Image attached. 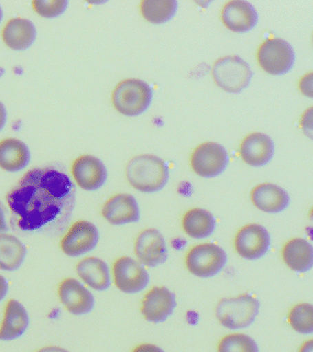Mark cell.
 Listing matches in <instances>:
<instances>
[{
	"instance_id": "obj_19",
	"label": "cell",
	"mask_w": 313,
	"mask_h": 352,
	"mask_svg": "<svg viewBox=\"0 0 313 352\" xmlns=\"http://www.w3.org/2000/svg\"><path fill=\"white\" fill-rule=\"evenodd\" d=\"M251 199L255 208L271 214L284 211L290 203L287 191L274 184H258L252 190Z\"/></svg>"
},
{
	"instance_id": "obj_18",
	"label": "cell",
	"mask_w": 313,
	"mask_h": 352,
	"mask_svg": "<svg viewBox=\"0 0 313 352\" xmlns=\"http://www.w3.org/2000/svg\"><path fill=\"white\" fill-rule=\"evenodd\" d=\"M102 216L112 225L138 222L140 209L133 195L119 194L109 198L102 208Z\"/></svg>"
},
{
	"instance_id": "obj_37",
	"label": "cell",
	"mask_w": 313,
	"mask_h": 352,
	"mask_svg": "<svg viewBox=\"0 0 313 352\" xmlns=\"http://www.w3.org/2000/svg\"><path fill=\"white\" fill-rule=\"evenodd\" d=\"M2 19H3V11H2L1 6H0V22L2 21Z\"/></svg>"
},
{
	"instance_id": "obj_22",
	"label": "cell",
	"mask_w": 313,
	"mask_h": 352,
	"mask_svg": "<svg viewBox=\"0 0 313 352\" xmlns=\"http://www.w3.org/2000/svg\"><path fill=\"white\" fill-rule=\"evenodd\" d=\"M31 161V151L23 142L10 138L0 142V167L7 172H20Z\"/></svg>"
},
{
	"instance_id": "obj_14",
	"label": "cell",
	"mask_w": 313,
	"mask_h": 352,
	"mask_svg": "<svg viewBox=\"0 0 313 352\" xmlns=\"http://www.w3.org/2000/svg\"><path fill=\"white\" fill-rule=\"evenodd\" d=\"M72 173L76 184L87 191H96L105 184L108 172L103 162L97 157L83 155L72 165Z\"/></svg>"
},
{
	"instance_id": "obj_34",
	"label": "cell",
	"mask_w": 313,
	"mask_h": 352,
	"mask_svg": "<svg viewBox=\"0 0 313 352\" xmlns=\"http://www.w3.org/2000/svg\"><path fill=\"white\" fill-rule=\"evenodd\" d=\"M7 122V110L3 103L0 102V131L3 129Z\"/></svg>"
},
{
	"instance_id": "obj_1",
	"label": "cell",
	"mask_w": 313,
	"mask_h": 352,
	"mask_svg": "<svg viewBox=\"0 0 313 352\" xmlns=\"http://www.w3.org/2000/svg\"><path fill=\"white\" fill-rule=\"evenodd\" d=\"M13 230L21 234H62L76 206V186L59 168H34L7 195Z\"/></svg>"
},
{
	"instance_id": "obj_33",
	"label": "cell",
	"mask_w": 313,
	"mask_h": 352,
	"mask_svg": "<svg viewBox=\"0 0 313 352\" xmlns=\"http://www.w3.org/2000/svg\"><path fill=\"white\" fill-rule=\"evenodd\" d=\"M9 291V283L5 279V277L0 275V301H2L7 296Z\"/></svg>"
},
{
	"instance_id": "obj_28",
	"label": "cell",
	"mask_w": 313,
	"mask_h": 352,
	"mask_svg": "<svg viewBox=\"0 0 313 352\" xmlns=\"http://www.w3.org/2000/svg\"><path fill=\"white\" fill-rule=\"evenodd\" d=\"M288 322L294 330L301 334L313 332V307L310 304H299L290 310Z\"/></svg>"
},
{
	"instance_id": "obj_30",
	"label": "cell",
	"mask_w": 313,
	"mask_h": 352,
	"mask_svg": "<svg viewBox=\"0 0 313 352\" xmlns=\"http://www.w3.org/2000/svg\"><path fill=\"white\" fill-rule=\"evenodd\" d=\"M34 10L41 16L47 19L61 16L67 10L68 1L65 0H35L32 2Z\"/></svg>"
},
{
	"instance_id": "obj_21",
	"label": "cell",
	"mask_w": 313,
	"mask_h": 352,
	"mask_svg": "<svg viewBox=\"0 0 313 352\" xmlns=\"http://www.w3.org/2000/svg\"><path fill=\"white\" fill-rule=\"evenodd\" d=\"M30 318L25 307L17 300L8 302L0 327V340L10 341L21 337L28 329Z\"/></svg>"
},
{
	"instance_id": "obj_36",
	"label": "cell",
	"mask_w": 313,
	"mask_h": 352,
	"mask_svg": "<svg viewBox=\"0 0 313 352\" xmlns=\"http://www.w3.org/2000/svg\"><path fill=\"white\" fill-rule=\"evenodd\" d=\"M312 351H313V342H312V340L307 341L306 343H304L303 345L301 346V349H299V352H312Z\"/></svg>"
},
{
	"instance_id": "obj_32",
	"label": "cell",
	"mask_w": 313,
	"mask_h": 352,
	"mask_svg": "<svg viewBox=\"0 0 313 352\" xmlns=\"http://www.w3.org/2000/svg\"><path fill=\"white\" fill-rule=\"evenodd\" d=\"M9 230L8 228L6 217H5L4 206L0 202V234L6 232Z\"/></svg>"
},
{
	"instance_id": "obj_23",
	"label": "cell",
	"mask_w": 313,
	"mask_h": 352,
	"mask_svg": "<svg viewBox=\"0 0 313 352\" xmlns=\"http://www.w3.org/2000/svg\"><path fill=\"white\" fill-rule=\"evenodd\" d=\"M76 272L85 283L94 290L105 291L111 286V274L108 264L100 258H83L76 266Z\"/></svg>"
},
{
	"instance_id": "obj_9",
	"label": "cell",
	"mask_w": 313,
	"mask_h": 352,
	"mask_svg": "<svg viewBox=\"0 0 313 352\" xmlns=\"http://www.w3.org/2000/svg\"><path fill=\"white\" fill-rule=\"evenodd\" d=\"M270 242V235L266 228L258 224H250L244 226L236 234L235 247L241 258L258 260L268 253Z\"/></svg>"
},
{
	"instance_id": "obj_11",
	"label": "cell",
	"mask_w": 313,
	"mask_h": 352,
	"mask_svg": "<svg viewBox=\"0 0 313 352\" xmlns=\"http://www.w3.org/2000/svg\"><path fill=\"white\" fill-rule=\"evenodd\" d=\"M98 239L100 233L97 227L92 223L80 220L73 224L63 238L62 250L70 257H79L94 250Z\"/></svg>"
},
{
	"instance_id": "obj_12",
	"label": "cell",
	"mask_w": 313,
	"mask_h": 352,
	"mask_svg": "<svg viewBox=\"0 0 313 352\" xmlns=\"http://www.w3.org/2000/svg\"><path fill=\"white\" fill-rule=\"evenodd\" d=\"M136 254L140 263L147 267H156L166 263L169 252L160 231L148 228L137 238Z\"/></svg>"
},
{
	"instance_id": "obj_29",
	"label": "cell",
	"mask_w": 313,
	"mask_h": 352,
	"mask_svg": "<svg viewBox=\"0 0 313 352\" xmlns=\"http://www.w3.org/2000/svg\"><path fill=\"white\" fill-rule=\"evenodd\" d=\"M218 352H259L257 342L246 334H230L222 338Z\"/></svg>"
},
{
	"instance_id": "obj_8",
	"label": "cell",
	"mask_w": 313,
	"mask_h": 352,
	"mask_svg": "<svg viewBox=\"0 0 313 352\" xmlns=\"http://www.w3.org/2000/svg\"><path fill=\"white\" fill-rule=\"evenodd\" d=\"M191 167L197 175L216 177L224 173L229 164V155L224 146L216 142H205L192 153Z\"/></svg>"
},
{
	"instance_id": "obj_16",
	"label": "cell",
	"mask_w": 313,
	"mask_h": 352,
	"mask_svg": "<svg viewBox=\"0 0 313 352\" xmlns=\"http://www.w3.org/2000/svg\"><path fill=\"white\" fill-rule=\"evenodd\" d=\"M222 21L224 26L232 32H247L257 24L258 14L251 3L233 0L222 8Z\"/></svg>"
},
{
	"instance_id": "obj_5",
	"label": "cell",
	"mask_w": 313,
	"mask_h": 352,
	"mask_svg": "<svg viewBox=\"0 0 313 352\" xmlns=\"http://www.w3.org/2000/svg\"><path fill=\"white\" fill-rule=\"evenodd\" d=\"M252 76L248 63L237 55L219 58L213 68L216 85L228 93H241L248 87Z\"/></svg>"
},
{
	"instance_id": "obj_31",
	"label": "cell",
	"mask_w": 313,
	"mask_h": 352,
	"mask_svg": "<svg viewBox=\"0 0 313 352\" xmlns=\"http://www.w3.org/2000/svg\"><path fill=\"white\" fill-rule=\"evenodd\" d=\"M133 352H164L163 349L159 348L158 346L153 345V344H142L136 346Z\"/></svg>"
},
{
	"instance_id": "obj_25",
	"label": "cell",
	"mask_w": 313,
	"mask_h": 352,
	"mask_svg": "<svg viewBox=\"0 0 313 352\" xmlns=\"http://www.w3.org/2000/svg\"><path fill=\"white\" fill-rule=\"evenodd\" d=\"M183 228L191 238H208L214 232L216 219L213 214L202 208H193L186 212L183 217Z\"/></svg>"
},
{
	"instance_id": "obj_3",
	"label": "cell",
	"mask_w": 313,
	"mask_h": 352,
	"mask_svg": "<svg viewBox=\"0 0 313 352\" xmlns=\"http://www.w3.org/2000/svg\"><path fill=\"white\" fill-rule=\"evenodd\" d=\"M152 98V87L139 79H126L120 82L112 94L115 109L128 117H136L147 111Z\"/></svg>"
},
{
	"instance_id": "obj_13",
	"label": "cell",
	"mask_w": 313,
	"mask_h": 352,
	"mask_svg": "<svg viewBox=\"0 0 313 352\" xmlns=\"http://www.w3.org/2000/svg\"><path fill=\"white\" fill-rule=\"evenodd\" d=\"M177 307L175 294L163 286H155L145 294L142 302V313L152 323L164 322Z\"/></svg>"
},
{
	"instance_id": "obj_2",
	"label": "cell",
	"mask_w": 313,
	"mask_h": 352,
	"mask_svg": "<svg viewBox=\"0 0 313 352\" xmlns=\"http://www.w3.org/2000/svg\"><path fill=\"white\" fill-rule=\"evenodd\" d=\"M126 176L131 186L138 191L155 192L166 186L169 170L159 157L144 154L134 157L128 162Z\"/></svg>"
},
{
	"instance_id": "obj_15",
	"label": "cell",
	"mask_w": 313,
	"mask_h": 352,
	"mask_svg": "<svg viewBox=\"0 0 313 352\" xmlns=\"http://www.w3.org/2000/svg\"><path fill=\"white\" fill-rule=\"evenodd\" d=\"M58 294L63 305L73 315H86L94 308L95 298L91 292L74 278L63 280Z\"/></svg>"
},
{
	"instance_id": "obj_35",
	"label": "cell",
	"mask_w": 313,
	"mask_h": 352,
	"mask_svg": "<svg viewBox=\"0 0 313 352\" xmlns=\"http://www.w3.org/2000/svg\"><path fill=\"white\" fill-rule=\"evenodd\" d=\"M38 352H69L67 351V349L60 348V346H45V348L41 349Z\"/></svg>"
},
{
	"instance_id": "obj_27",
	"label": "cell",
	"mask_w": 313,
	"mask_h": 352,
	"mask_svg": "<svg viewBox=\"0 0 313 352\" xmlns=\"http://www.w3.org/2000/svg\"><path fill=\"white\" fill-rule=\"evenodd\" d=\"M177 0H144L141 3L144 18L153 24H163L174 18L177 13Z\"/></svg>"
},
{
	"instance_id": "obj_10",
	"label": "cell",
	"mask_w": 313,
	"mask_h": 352,
	"mask_svg": "<svg viewBox=\"0 0 313 352\" xmlns=\"http://www.w3.org/2000/svg\"><path fill=\"white\" fill-rule=\"evenodd\" d=\"M114 277L115 285L126 294L139 293L149 283V274L144 267L127 256L115 261Z\"/></svg>"
},
{
	"instance_id": "obj_20",
	"label": "cell",
	"mask_w": 313,
	"mask_h": 352,
	"mask_svg": "<svg viewBox=\"0 0 313 352\" xmlns=\"http://www.w3.org/2000/svg\"><path fill=\"white\" fill-rule=\"evenodd\" d=\"M37 30L34 24L27 19H10L2 30V38L9 48L23 51L30 48L36 40Z\"/></svg>"
},
{
	"instance_id": "obj_26",
	"label": "cell",
	"mask_w": 313,
	"mask_h": 352,
	"mask_svg": "<svg viewBox=\"0 0 313 352\" xmlns=\"http://www.w3.org/2000/svg\"><path fill=\"white\" fill-rule=\"evenodd\" d=\"M26 254V247L17 236L0 234V270L12 272L20 268Z\"/></svg>"
},
{
	"instance_id": "obj_24",
	"label": "cell",
	"mask_w": 313,
	"mask_h": 352,
	"mask_svg": "<svg viewBox=\"0 0 313 352\" xmlns=\"http://www.w3.org/2000/svg\"><path fill=\"white\" fill-rule=\"evenodd\" d=\"M282 257L288 268L296 272H309L313 266V247L304 239H293L283 247Z\"/></svg>"
},
{
	"instance_id": "obj_17",
	"label": "cell",
	"mask_w": 313,
	"mask_h": 352,
	"mask_svg": "<svg viewBox=\"0 0 313 352\" xmlns=\"http://www.w3.org/2000/svg\"><path fill=\"white\" fill-rule=\"evenodd\" d=\"M240 154L246 164L252 167H262L273 159L274 143L268 135L255 132L241 142Z\"/></svg>"
},
{
	"instance_id": "obj_4",
	"label": "cell",
	"mask_w": 313,
	"mask_h": 352,
	"mask_svg": "<svg viewBox=\"0 0 313 352\" xmlns=\"http://www.w3.org/2000/svg\"><path fill=\"white\" fill-rule=\"evenodd\" d=\"M260 302L251 294H241L221 300L216 308V316L222 326L236 330L246 329L254 323L259 313Z\"/></svg>"
},
{
	"instance_id": "obj_7",
	"label": "cell",
	"mask_w": 313,
	"mask_h": 352,
	"mask_svg": "<svg viewBox=\"0 0 313 352\" xmlns=\"http://www.w3.org/2000/svg\"><path fill=\"white\" fill-rule=\"evenodd\" d=\"M257 60L266 73L282 76L292 69L295 63V52L287 41L271 38L261 44Z\"/></svg>"
},
{
	"instance_id": "obj_6",
	"label": "cell",
	"mask_w": 313,
	"mask_h": 352,
	"mask_svg": "<svg viewBox=\"0 0 313 352\" xmlns=\"http://www.w3.org/2000/svg\"><path fill=\"white\" fill-rule=\"evenodd\" d=\"M227 263V254L218 245H197L189 250L186 257V268L200 278L215 276Z\"/></svg>"
}]
</instances>
